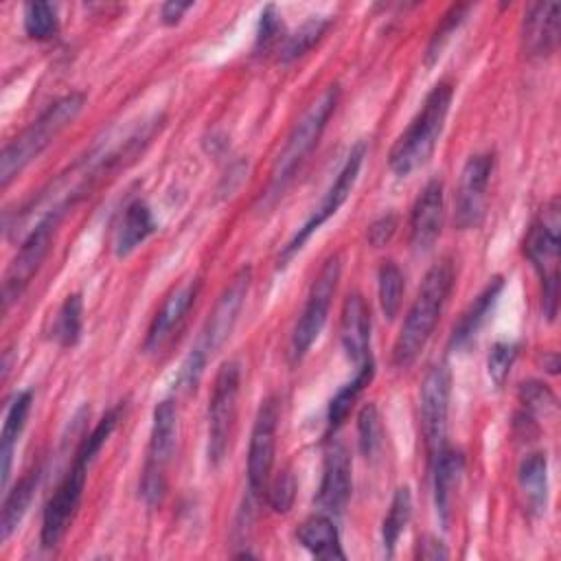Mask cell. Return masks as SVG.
Instances as JSON below:
<instances>
[{"label": "cell", "instance_id": "4316f807", "mask_svg": "<svg viewBox=\"0 0 561 561\" xmlns=\"http://www.w3.org/2000/svg\"><path fill=\"white\" fill-rule=\"evenodd\" d=\"M156 228L158 226L153 221L151 208L142 199L131 202L125 208L123 221L118 226V234H116V243H114L116 256L123 259V256L131 254L140 243H145L156 232Z\"/></svg>", "mask_w": 561, "mask_h": 561}, {"label": "cell", "instance_id": "d4e9b609", "mask_svg": "<svg viewBox=\"0 0 561 561\" xmlns=\"http://www.w3.org/2000/svg\"><path fill=\"white\" fill-rule=\"evenodd\" d=\"M517 486L528 513L539 515L546 511L548 500V458L543 451L528 454L517 469Z\"/></svg>", "mask_w": 561, "mask_h": 561}, {"label": "cell", "instance_id": "ac0fdd59", "mask_svg": "<svg viewBox=\"0 0 561 561\" xmlns=\"http://www.w3.org/2000/svg\"><path fill=\"white\" fill-rule=\"evenodd\" d=\"M197 291H199V280H188V283L175 287L162 300L160 309L156 311V316H153V320L147 329V335H145V342H142L145 353H156V351L162 348V344L173 335L178 324L184 320V316L193 307V302L197 298Z\"/></svg>", "mask_w": 561, "mask_h": 561}, {"label": "cell", "instance_id": "7402d4cb", "mask_svg": "<svg viewBox=\"0 0 561 561\" xmlns=\"http://www.w3.org/2000/svg\"><path fill=\"white\" fill-rule=\"evenodd\" d=\"M504 287V278L502 276H493L484 289L473 298V302L465 309V313L460 316V320L454 324V331L449 335V348L458 351V348H465L478 333L480 329L486 324L495 302H497V296Z\"/></svg>", "mask_w": 561, "mask_h": 561}, {"label": "cell", "instance_id": "ab89813d", "mask_svg": "<svg viewBox=\"0 0 561 561\" xmlns=\"http://www.w3.org/2000/svg\"><path fill=\"white\" fill-rule=\"evenodd\" d=\"M296 497V478L289 469H283L276 480L267 489V502L274 508V513H287Z\"/></svg>", "mask_w": 561, "mask_h": 561}, {"label": "cell", "instance_id": "74e56055", "mask_svg": "<svg viewBox=\"0 0 561 561\" xmlns=\"http://www.w3.org/2000/svg\"><path fill=\"white\" fill-rule=\"evenodd\" d=\"M467 11H469V4H451V7L447 9V13L443 15L438 28L434 31V35H432V39H430V46H427V64H432V61L440 55L443 46L447 44V39L451 37V33L460 26V22L465 20Z\"/></svg>", "mask_w": 561, "mask_h": 561}, {"label": "cell", "instance_id": "5bb4252c", "mask_svg": "<svg viewBox=\"0 0 561 561\" xmlns=\"http://www.w3.org/2000/svg\"><path fill=\"white\" fill-rule=\"evenodd\" d=\"M280 419V401L276 397H267L254 419L250 447H248V489L256 497L265 489L276 451V430Z\"/></svg>", "mask_w": 561, "mask_h": 561}, {"label": "cell", "instance_id": "60d3db41", "mask_svg": "<svg viewBox=\"0 0 561 561\" xmlns=\"http://www.w3.org/2000/svg\"><path fill=\"white\" fill-rule=\"evenodd\" d=\"M397 224H399V219H397L394 213H386V215L377 217V219L368 226V230H366L368 243H370L373 248H383V245H388V243L392 241L394 232H397Z\"/></svg>", "mask_w": 561, "mask_h": 561}, {"label": "cell", "instance_id": "52a82bcc", "mask_svg": "<svg viewBox=\"0 0 561 561\" xmlns=\"http://www.w3.org/2000/svg\"><path fill=\"white\" fill-rule=\"evenodd\" d=\"M340 274H342V259H340V254H331L322 263L318 276L313 278L307 300H305V307L300 311V318L296 320L294 331L289 335V346H287L289 364H294V366L300 364L302 357L309 353L311 344L318 340V335L327 322L329 307H331L333 294L337 289Z\"/></svg>", "mask_w": 561, "mask_h": 561}, {"label": "cell", "instance_id": "f546056e", "mask_svg": "<svg viewBox=\"0 0 561 561\" xmlns=\"http://www.w3.org/2000/svg\"><path fill=\"white\" fill-rule=\"evenodd\" d=\"M81 329H83V298L81 294H70L61 302L50 333L59 346L68 348L79 342Z\"/></svg>", "mask_w": 561, "mask_h": 561}, {"label": "cell", "instance_id": "836d02e7", "mask_svg": "<svg viewBox=\"0 0 561 561\" xmlns=\"http://www.w3.org/2000/svg\"><path fill=\"white\" fill-rule=\"evenodd\" d=\"M121 414H123V403H116L114 408H110L103 414V419L94 425V430L88 436L81 438V443H79V447L75 451V458H79V460L90 465L94 460V456L101 451V447L105 445V440L110 438V434L114 432V427L118 425Z\"/></svg>", "mask_w": 561, "mask_h": 561}, {"label": "cell", "instance_id": "7c38bea8", "mask_svg": "<svg viewBox=\"0 0 561 561\" xmlns=\"http://www.w3.org/2000/svg\"><path fill=\"white\" fill-rule=\"evenodd\" d=\"M451 375L445 364L430 368L419 392V421L430 460L445 447Z\"/></svg>", "mask_w": 561, "mask_h": 561}, {"label": "cell", "instance_id": "8fae6325", "mask_svg": "<svg viewBox=\"0 0 561 561\" xmlns=\"http://www.w3.org/2000/svg\"><path fill=\"white\" fill-rule=\"evenodd\" d=\"M364 156H366V142H357L351 153L346 156L335 182L329 186V191L324 193L322 202L318 208H313L311 217L296 230V234L285 243V248L280 250L278 254V267H285L287 261L302 250V245L309 241V237L324 224L329 221L337 210L340 206L346 202V197L351 195L355 182H357V175H359V169H362V162H364Z\"/></svg>", "mask_w": 561, "mask_h": 561}, {"label": "cell", "instance_id": "83f0119b", "mask_svg": "<svg viewBox=\"0 0 561 561\" xmlns=\"http://www.w3.org/2000/svg\"><path fill=\"white\" fill-rule=\"evenodd\" d=\"M373 375H375V364H373V359L368 357V359L357 368V375H355L348 383H344V386L331 397L329 408H327V432H329V434L342 427V423H344L346 416L351 414V410H353L357 397H359L362 390L370 383Z\"/></svg>", "mask_w": 561, "mask_h": 561}, {"label": "cell", "instance_id": "603a6c76", "mask_svg": "<svg viewBox=\"0 0 561 561\" xmlns=\"http://www.w3.org/2000/svg\"><path fill=\"white\" fill-rule=\"evenodd\" d=\"M33 405V390H20L4 414V425L0 434V473H2V489L9 486V476H11V462H13V451L20 440V434L26 425L28 412Z\"/></svg>", "mask_w": 561, "mask_h": 561}, {"label": "cell", "instance_id": "4dcf8cb0", "mask_svg": "<svg viewBox=\"0 0 561 561\" xmlns=\"http://www.w3.org/2000/svg\"><path fill=\"white\" fill-rule=\"evenodd\" d=\"M379 305L388 320H392L401 309V298L405 291V276L394 261H383L377 270Z\"/></svg>", "mask_w": 561, "mask_h": 561}, {"label": "cell", "instance_id": "7a4b0ae2", "mask_svg": "<svg viewBox=\"0 0 561 561\" xmlns=\"http://www.w3.org/2000/svg\"><path fill=\"white\" fill-rule=\"evenodd\" d=\"M250 283H252V267L250 265H243L241 270H237L234 276L228 280V285L219 294L213 311L208 313L195 346L191 348V353L186 355V359L180 366V373L175 377L178 388L195 390V386L199 383V379L204 375V368H206L208 359L230 337V333L237 324V318L243 309V302L248 298Z\"/></svg>", "mask_w": 561, "mask_h": 561}, {"label": "cell", "instance_id": "9a60e30c", "mask_svg": "<svg viewBox=\"0 0 561 561\" xmlns=\"http://www.w3.org/2000/svg\"><path fill=\"white\" fill-rule=\"evenodd\" d=\"M88 467H90L88 462L75 458L72 467L68 469V473L64 476L59 486L48 497L44 517H42V535H39L44 548H55L61 541V537L66 535V530L77 513V506L81 502V495H83Z\"/></svg>", "mask_w": 561, "mask_h": 561}, {"label": "cell", "instance_id": "8992f818", "mask_svg": "<svg viewBox=\"0 0 561 561\" xmlns=\"http://www.w3.org/2000/svg\"><path fill=\"white\" fill-rule=\"evenodd\" d=\"M559 199L552 197L524 237V254L541 278V307L548 320H554L559 307Z\"/></svg>", "mask_w": 561, "mask_h": 561}, {"label": "cell", "instance_id": "e0dca14e", "mask_svg": "<svg viewBox=\"0 0 561 561\" xmlns=\"http://www.w3.org/2000/svg\"><path fill=\"white\" fill-rule=\"evenodd\" d=\"M445 193L440 180H430L419 193L410 213V243L414 252H427L443 228Z\"/></svg>", "mask_w": 561, "mask_h": 561}, {"label": "cell", "instance_id": "d6a6232c", "mask_svg": "<svg viewBox=\"0 0 561 561\" xmlns=\"http://www.w3.org/2000/svg\"><path fill=\"white\" fill-rule=\"evenodd\" d=\"M24 31L33 39H50L59 28L57 9L50 2H26L24 4Z\"/></svg>", "mask_w": 561, "mask_h": 561}, {"label": "cell", "instance_id": "ffe728a7", "mask_svg": "<svg viewBox=\"0 0 561 561\" xmlns=\"http://www.w3.org/2000/svg\"><path fill=\"white\" fill-rule=\"evenodd\" d=\"M340 342L353 364L362 366L370 357V307L357 291L344 298L340 316Z\"/></svg>", "mask_w": 561, "mask_h": 561}, {"label": "cell", "instance_id": "e575fe53", "mask_svg": "<svg viewBox=\"0 0 561 561\" xmlns=\"http://www.w3.org/2000/svg\"><path fill=\"white\" fill-rule=\"evenodd\" d=\"M383 443V427L381 416L375 403H366L357 414V445L362 456L373 458Z\"/></svg>", "mask_w": 561, "mask_h": 561}, {"label": "cell", "instance_id": "cb8c5ba5", "mask_svg": "<svg viewBox=\"0 0 561 561\" xmlns=\"http://www.w3.org/2000/svg\"><path fill=\"white\" fill-rule=\"evenodd\" d=\"M296 537L302 543V548H307L318 559H327V561L346 559L342 543H340L337 528L327 513H316V515L307 517L298 526Z\"/></svg>", "mask_w": 561, "mask_h": 561}, {"label": "cell", "instance_id": "f35d334b", "mask_svg": "<svg viewBox=\"0 0 561 561\" xmlns=\"http://www.w3.org/2000/svg\"><path fill=\"white\" fill-rule=\"evenodd\" d=\"M283 42V20L280 13L276 11L274 4H267L261 11V20H259V28H256V50H270V48H278Z\"/></svg>", "mask_w": 561, "mask_h": 561}, {"label": "cell", "instance_id": "44dd1931", "mask_svg": "<svg viewBox=\"0 0 561 561\" xmlns=\"http://www.w3.org/2000/svg\"><path fill=\"white\" fill-rule=\"evenodd\" d=\"M432 462V489H434V506L443 528H449L454 517L456 491L465 471V456L447 445L430 460Z\"/></svg>", "mask_w": 561, "mask_h": 561}, {"label": "cell", "instance_id": "ba28073f", "mask_svg": "<svg viewBox=\"0 0 561 561\" xmlns=\"http://www.w3.org/2000/svg\"><path fill=\"white\" fill-rule=\"evenodd\" d=\"M178 443V412L173 401L164 399L153 408V423L149 434L147 458L140 478V495L149 506L162 502L167 493V469Z\"/></svg>", "mask_w": 561, "mask_h": 561}, {"label": "cell", "instance_id": "8d00e7d4", "mask_svg": "<svg viewBox=\"0 0 561 561\" xmlns=\"http://www.w3.org/2000/svg\"><path fill=\"white\" fill-rule=\"evenodd\" d=\"M519 346L515 342H495L486 355V373L489 379L495 383V388H502L515 359H517Z\"/></svg>", "mask_w": 561, "mask_h": 561}, {"label": "cell", "instance_id": "7bdbcfd3", "mask_svg": "<svg viewBox=\"0 0 561 561\" xmlns=\"http://www.w3.org/2000/svg\"><path fill=\"white\" fill-rule=\"evenodd\" d=\"M188 9H193V2H178V0H171V2H164V4L160 7V18H162V22H164L167 26H173V24H178V22L184 18V13H186Z\"/></svg>", "mask_w": 561, "mask_h": 561}, {"label": "cell", "instance_id": "484cf974", "mask_svg": "<svg viewBox=\"0 0 561 561\" xmlns=\"http://www.w3.org/2000/svg\"><path fill=\"white\" fill-rule=\"evenodd\" d=\"M42 480V465H35L33 469H28L11 491H7L4 504H2V517H0V539L7 541L13 530L20 526V522L24 519L33 495L39 486Z\"/></svg>", "mask_w": 561, "mask_h": 561}, {"label": "cell", "instance_id": "3957f363", "mask_svg": "<svg viewBox=\"0 0 561 561\" xmlns=\"http://www.w3.org/2000/svg\"><path fill=\"white\" fill-rule=\"evenodd\" d=\"M451 96L454 85L449 81H438L427 92L421 110L416 112L408 129L394 140L388 153V167L394 175L405 178L432 158L445 127Z\"/></svg>", "mask_w": 561, "mask_h": 561}, {"label": "cell", "instance_id": "2e32d148", "mask_svg": "<svg viewBox=\"0 0 561 561\" xmlns=\"http://www.w3.org/2000/svg\"><path fill=\"white\" fill-rule=\"evenodd\" d=\"M351 497V456L342 443H331L324 451L322 480L316 504L327 515H340Z\"/></svg>", "mask_w": 561, "mask_h": 561}, {"label": "cell", "instance_id": "30bf717a", "mask_svg": "<svg viewBox=\"0 0 561 561\" xmlns=\"http://www.w3.org/2000/svg\"><path fill=\"white\" fill-rule=\"evenodd\" d=\"M64 213H46L35 228L28 232V237L22 241L20 250L15 252L13 261L9 263L7 272H4V280H2V307L4 311L20 300V296L24 294V289L28 287V283L33 280V276L37 274L42 261L46 259L53 237H55V228L59 224Z\"/></svg>", "mask_w": 561, "mask_h": 561}, {"label": "cell", "instance_id": "6da1fadb", "mask_svg": "<svg viewBox=\"0 0 561 561\" xmlns=\"http://www.w3.org/2000/svg\"><path fill=\"white\" fill-rule=\"evenodd\" d=\"M451 289H454V263L449 259H440L425 272L421 287L416 291V298L412 300L403 318V324L392 346L394 368L412 366L416 357L423 353L425 344L430 342L440 320V313L449 300Z\"/></svg>", "mask_w": 561, "mask_h": 561}, {"label": "cell", "instance_id": "d590c367", "mask_svg": "<svg viewBox=\"0 0 561 561\" xmlns=\"http://www.w3.org/2000/svg\"><path fill=\"white\" fill-rule=\"evenodd\" d=\"M519 401L524 403V408L530 416H537V414L550 416L557 412V397L541 381H524L519 386Z\"/></svg>", "mask_w": 561, "mask_h": 561}, {"label": "cell", "instance_id": "1f68e13d", "mask_svg": "<svg viewBox=\"0 0 561 561\" xmlns=\"http://www.w3.org/2000/svg\"><path fill=\"white\" fill-rule=\"evenodd\" d=\"M329 24H331L329 18H311V20H307L296 33L287 35V37L280 42V46L276 48L278 61L287 64V61H294V59H298L300 55H305V53L324 35V31L329 28Z\"/></svg>", "mask_w": 561, "mask_h": 561}, {"label": "cell", "instance_id": "4fadbf2b", "mask_svg": "<svg viewBox=\"0 0 561 561\" xmlns=\"http://www.w3.org/2000/svg\"><path fill=\"white\" fill-rule=\"evenodd\" d=\"M493 167L495 156L491 151L476 153L465 162L454 204V224L458 230H471L480 226L486 208V188Z\"/></svg>", "mask_w": 561, "mask_h": 561}, {"label": "cell", "instance_id": "f1b7e54d", "mask_svg": "<svg viewBox=\"0 0 561 561\" xmlns=\"http://www.w3.org/2000/svg\"><path fill=\"white\" fill-rule=\"evenodd\" d=\"M410 517H412V493L408 486H399L392 495L388 515L383 517V524H381V539H383L386 557L394 554V546H397L401 533L405 530V526L410 524Z\"/></svg>", "mask_w": 561, "mask_h": 561}, {"label": "cell", "instance_id": "d6986e66", "mask_svg": "<svg viewBox=\"0 0 561 561\" xmlns=\"http://www.w3.org/2000/svg\"><path fill=\"white\" fill-rule=\"evenodd\" d=\"M559 2H537L524 15L522 22V46L528 57H548L559 44Z\"/></svg>", "mask_w": 561, "mask_h": 561}, {"label": "cell", "instance_id": "b9f144b4", "mask_svg": "<svg viewBox=\"0 0 561 561\" xmlns=\"http://www.w3.org/2000/svg\"><path fill=\"white\" fill-rule=\"evenodd\" d=\"M416 557L427 559V561H436V559H447L449 552L445 550V546H443L436 537L425 535V537H421L419 543H416Z\"/></svg>", "mask_w": 561, "mask_h": 561}, {"label": "cell", "instance_id": "9c48e42d", "mask_svg": "<svg viewBox=\"0 0 561 561\" xmlns=\"http://www.w3.org/2000/svg\"><path fill=\"white\" fill-rule=\"evenodd\" d=\"M241 383V366L228 359L219 366L208 399V460L219 465L230 447V436L237 419V399Z\"/></svg>", "mask_w": 561, "mask_h": 561}, {"label": "cell", "instance_id": "5b68a950", "mask_svg": "<svg viewBox=\"0 0 561 561\" xmlns=\"http://www.w3.org/2000/svg\"><path fill=\"white\" fill-rule=\"evenodd\" d=\"M340 99L337 85H329L300 116V121L291 127V131L285 138L283 149L278 151L272 171H270V184L265 191V204L274 202L287 186V182L294 178L296 169L305 162V158L313 151L318 145L335 105Z\"/></svg>", "mask_w": 561, "mask_h": 561}, {"label": "cell", "instance_id": "277c9868", "mask_svg": "<svg viewBox=\"0 0 561 561\" xmlns=\"http://www.w3.org/2000/svg\"><path fill=\"white\" fill-rule=\"evenodd\" d=\"M85 94L70 92L50 103L26 129H22L11 142L4 145L0 156V186L20 175L83 110Z\"/></svg>", "mask_w": 561, "mask_h": 561}]
</instances>
